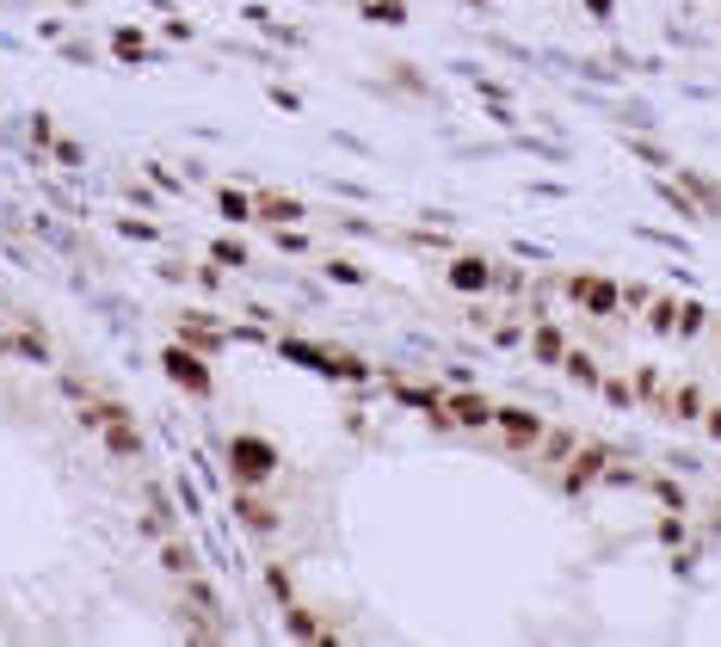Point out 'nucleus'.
I'll return each mask as SVG.
<instances>
[{"label": "nucleus", "instance_id": "f257e3e1", "mask_svg": "<svg viewBox=\"0 0 721 647\" xmlns=\"http://www.w3.org/2000/svg\"><path fill=\"white\" fill-rule=\"evenodd\" d=\"M228 475L241 481V487H260V481L278 475V451H271L266 439L241 432V439H228Z\"/></svg>", "mask_w": 721, "mask_h": 647}, {"label": "nucleus", "instance_id": "f03ea898", "mask_svg": "<svg viewBox=\"0 0 721 647\" xmlns=\"http://www.w3.org/2000/svg\"><path fill=\"white\" fill-rule=\"evenodd\" d=\"M568 303L592 308V315H623V284H610V278H592V271H580V278H568Z\"/></svg>", "mask_w": 721, "mask_h": 647}, {"label": "nucleus", "instance_id": "7ed1b4c3", "mask_svg": "<svg viewBox=\"0 0 721 647\" xmlns=\"http://www.w3.org/2000/svg\"><path fill=\"white\" fill-rule=\"evenodd\" d=\"M161 364H167V377L179 382V389H186V395H210V364L198 358V352H191V345H179V340H173L167 352H161Z\"/></svg>", "mask_w": 721, "mask_h": 647}, {"label": "nucleus", "instance_id": "20e7f679", "mask_svg": "<svg viewBox=\"0 0 721 647\" xmlns=\"http://www.w3.org/2000/svg\"><path fill=\"white\" fill-rule=\"evenodd\" d=\"M451 290H463V296L494 290V266H488V259H469V253H456L451 259Z\"/></svg>", "mask_w": 721, "mask_h": 647}, {"label": "nucleus", "instance_id": "39448f33", "mask_svg": "<svg viewBox=\"0 0 721 647\" xmlns=\"http://www.w3.org/2000/svg\"><path fill=\"white\" fill-rule=\"evenodd\" d=\"M253 216H266L271 229H278V223H296V216H303V204H296L290 191H260V198H253Z\"/></svg>", "mask_w": 721, "mask_h": 647}, {"label": "nucleus", "instance_id": "423d86ee", "mask_svg": "<svg viewBox=\"0 0 721 647\" xmlns=\"http://www.w3.org/2000/svg\"><path fill=\"white\" fill-rule=\"evenodd\" d=\"M494 426H499V432H513V444H536V439H543V419L518 414V407H494Z\"/></svg>", "mask_w": 721, "mask_h": 647}, {"label": "nucleus", "instance_id": "0eeeda50", "mask_svg": "<svg viewBox=\"0 0 721 647\" xmlns=\"http://www.w3.org/2000/svg\"><path fill=\"white\" fill-rule=\"evenodd\" d=\"M605 457H610L605 444H592V451H586L580 462H568V494H586V487H592V475L605 469Z\"/></svg>", "mask_w": 721, "mask_h": 647}, {"label": "nucleus", "instance_id": "6e6552de", "mask_svg": "<svg viewBox=\"0 0 721 647\" xmlns=\"http://www.w3.org/2000/svg\"><path fill=\"white\" fill-rule=\"evenodd\" d=\"M235 506H241V518H248L253 531H278V512L260 499V487H241V499H235Z\"/></svg>", "mask_w": 721, "mask_h": 647}, {"label": "nucleus", "instance_id": "1a4fd4ad", "mask_svg": "<svg viewBox=\"0 0 721 647\" xmlns=\"http://www.w3.org/2000/svg\"><path fill=\"white\" fill-rule=\"evenodd\" d=\"M105 444H112L117 457H136V451H142V439H136V426L124 414H112L105 419Z\"/></svg>", "mask_w": 721, "mask_h": 647}, {"label": "nucleus", "instance_id": "9d476101", "mask_svg": "<svg viewBox=\"0 0 721 647\" xmlns=\"http://www.w3.org/2000/svg\"><path fill=\"white\" fill-rule=\"evenodd\" d=\"M451 414L463 419V426H488V419H494V407H488L481 395H463V389H456V395H451Z\"/></svg>", "mask_w": 721, "mask_h": 647}, {"label": "nucleus", "instance_id": "9b49d317", "mask_svg": "<svg viewBox=\"0 0 721 647\" xmlns=\"http://www.w3.org/2000/svg\"><path fill=\"white\" fill-rule=\"evenodd\" d=\"M679 186L697 191V210H703V216H721V191H716V179H703V173H679Z\"/></svg>", "mask_w": 721, "mask_h": 647}, {"label": "nucleus", "instance_id": "f8f14e48", "mask_svg": "<svg viewBox=\"0 0 721 647\" xmlns=\"http://www.w3.org/2000/svg\"><path fill=\"white\" fill-rule=\"evenodd\" d=\"M531 352H536L543 364H561V358H568V340H561L555 327H536V333H531Z\"/></svg>", "mask_w": 721, "mask_h": 647}, {"label": "nucleus", "instance_id": "ddd939ff", "mask_svg": "<svg viewBox=\"0 0 721 647\" xmlns=\"http://www.w3.org/2000/svg\"><path fill=\"white\" fill-rule=\"evenodd\" d=\"M561 370H568L580 389H598V382H605V377H598V364H592L586 352H573V345H568V358H561Z\"/></svg>", "mask_w": 721, "mask_h": 647}, {"label": "nucleus", "instance_id": "4468645a", "mask_svg": "<svg viewBox=\"0 0 721 647\" xmlns=\"http://www.w3.org/2000/svg\"><path fill=\"white\" fill-rule=\"evenodd\" d=\"M358 13L377 25H407V7H401V0H358Z\"/></svg>", "mask_w": 721, "mask_h": 647}, {"label": "nucleus", "instance_id": "2eb2a0df", "mask_svg": "<svg viewBox=\"0 0 721 647\" xmlns=\"http://www.w3.org/2000/svg\"><path fill=\"white\" fill-rule=\"evenodd\" d=\"M112 56H124V62H149V38H142V31H130V25H124V31H117V38H112Z\"/></svg>", "mask_w": 721, "mask_h": 647}, {"label": "nucleus", "instance_id": "dca6fc26", "mask_svg": "<svg viewBox=\"0 0 721 647\" xmlns=\"http://www.w3.org/2000/svg\"><path fill=\"white\" fill-rule=\"evenodd\" d=\"M216 210H223L228 223H248V216H253V198H248V191H216Z\"/></svg>", "mask_w": 721, "mask_h": 647}, {"label": "nucleus", "instance_id": "f3484780", "mask_svg": "<svg viewBox=\"0 0 721 647\" xmlns=\"http://www.w3.org/2000/svg\"><path fill=\"white\" fill-rule=\"evenodd\" d=\"M647 321H654V327L666 333V327L679 321V303H672V296H654V303H647Z\"/></svg>", "mask_w": 721, "mask_h": 647}, {"label": "nucleus", "instance_id": "a211bd4d", "mask_svg": "<svg viewBox=\"0 0 721 647\" xmlns=\"http://www.w3.org/2000/svg\"><path fill=\"white\" fill-rule=\"evenodd\" d=\"M543 439H549V444H543V457H549V462H561L568 451H580V439H573V432H543Z\"/></svg>", "mask_w": 721, "mask_h": 647}, {"label": "nucleus", "instance_id": "6ab92c4d", "mask_svg": "<svg viewBox=\"0 0 721 647\" xmlns=\"http://www.w3.org/2000/svg\"><path fill=\"white\" fill-rule=\"evenodd\" d=\"M598 389H605V401H610V407H635V389H629L623 377H605Z\"/></svg>", "mask_w": 721, "mask_h": 647}, {"label": "nucleus", "instance_id": "aec40b11", "mask_svg": "<svg viewBox=\"0 0 721 647\" xmlns=\"http://www.w3.org/2000/svg\"><path fill=\"white\" fill-rule=\"evenodd\" d=\"M284 623H290V629H296V642H327L321 629H315V617H308V610H290Z\"/></svg>", "mask_w": 721, "mask_h": 647}, {"label": "nucleus", "instance_id": "412c9836", "mask_svg": "<svg viewBox=\"0 0 721 647\" xmlns=\"http://www.w3.org/2000/svg\"><path fill=\"white\" fill-rule=\"evenodd\" d=\"M654 499H660V506H672V512H684V499H691V494H684L679 481H654Z\"/></svg>", "mask_w": 721, "mask_h": 647}, {"label": "nucleus", "instance_id": "4be33fe9", "mask_svg": "<svg viewBox=\"0 0 721 647\" xmlns=\"http://www.w3.org/2000/svg\"><path fill=\"white\" fill-rule=\"evenodd\" d=\"M271 241H278V248H284V253H308V234L296 229V223H284V229L271 234Z\"/></svg>", "mask_w": 721, "mask_h": 647}, {"label": "nucleus", "instance_id": "5701e85b", "mask_svg": "<svg viewBox=\"0 0 721 647\" xmlns=\"http://www.w3.org/2000/svg\"><path fill=\"white\" fill-rule=\"evenodd\" d=\"M216 266H248V248L241 241H216Z\"/></svg>", "mask_w": 721, "mask_h": 647}, {"label": "nucleus", "instance_id": "b1692460", "mask_svg": "<svg viewBox=\"0 0 721 647\" xmlns=\"http://www.w3.org/2000/svg\"><path fill=\"white\" fill-rule=\"evenodd\" d=\"M327 278H333V284H364V271L345 266V259H327Z\"/></svg>", "mask_w": 721, "mask_h": 647}, {"label": "nucleus", "instance_id": "393cba45", "mask_svg": "<svg viewBox=\"0 0 721 647\" xmlns=\"http://www.w3.org/2000/svg\"><path fill=\"white\" fill-rule=\"evenodd\" d=\"M629 154H642L647 167H672V154H666V149H654V142H629Z\"/></svg>", "mask_w": 721, "mask_h": 647}, {"label": "nucleus", "instance_id": "a878e982", "mask_svg": "<svg viewBox=\"0 0 721 647\" xmlns=\"http://www.w3.org/2000/svg\"><path fill=\"white\" fill-rule=\"evenodd\" d=\"M672 407H679V414H684V419H691V414H703V395H697V389H684V395H679V401H672Z\"/></svg>", "mask_w": 721, "mask_h": 647}, {"label": "nucleus", "instance_id": "bb28decb", "mask_svg": "<svg viewBox=\"0 0 721 647\" xmlns=\"http://www.w3.org/2000/svg\"><path fill=\"white\" fill-rule=\"evenodd\" d=\"M161 555H167V568H191V549H186V543H167Z\"/></svg>", "mask_w": 721, "mask_h": 647}, {"label": "nucleus", "instance_id": "cd10ccee", "mask_svg": "<svg viewBox=\"0 0 721 647\" xmlns=\"http://www.w3.org/2000/svg\"><path fill=\"white\" fill-rule=\"evenodd\" d=\"M647 296H654V290H647V284H623V308H642Z\"/></svg>", "mask_w": 721, "mask_h": 647}, {"label": "nucleus", "instance_id": "c85d7f7f", "mask_svg": "<svg viewBox=\"0 0 721 647\" xmlns=\"http://www.w3.org/2000/svg\"><path fill=\"white\" fill-rule=\"evenodd\" d=\"M266 586H271V598H284V605H290V580H284V573H278V568L266 573Z\"/></svg>", "mask_w": 721, "mask_h": 647}, {"label": "nucleus", "instance_id": "c756f323", "mask_svg": "<svg viewBox=\"0 0 721 647\" xmlns=\"http://www.w3.org/2000/svg\"><path fill=\"white\" fill-rule=\"evenodd\" d=\"M703 327V308H679V333H697Z\"/></svg>", "mask_w": 721, "mask_h": 647}, {"label": "nucleus", "instance_id": "7c9ffc66", "mask_svg": "<svg viewBox=\"0 0 721 647\" xmlns=\"http://www.w3.org/2000/svg\"><path fill=\"white\" fill-rule=\"evenodd\" d=\"M586 13H592V20H610V13H617V0H586Z\"/></svg>", "mask_w": 721, "mask_h": 647}, {"label": "nucleus", "instance_id": "2f4dec72", "mask_svg": "<svg viewBox=\"0 0 721 647\" xmlns=\"http://www.w3.org/2000/svg\"><path fill=\"white\" fill-rule=\"evenodd\" d=\"M709 432H716V439H721V414H709Z\"/></svg>", "mask_w": 721, "mask_h": 647}]
</instances>
